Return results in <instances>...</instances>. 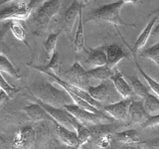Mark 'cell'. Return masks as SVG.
I'll list each match as a JSON object with an SVG mask.
<instances>
[{
	"label": "cell",
	"instance_id": "8",
	"mask_svg": "<svg viewBox=\"0 0 159 149\" xmlns=\"http://www.w3.org/2000/svg\"><path fill=\"white\" fill-rule=\"evenodd\" d=\"M31 13L32 11L29 8V2H13L8 7L0 11V22L6 21V20H11V21L13 20H17V21L26 20Z\"/></svg>",
	"mask_w": 159,
	"mask_h": 149
},
{
	"label": "cell",
	"instance_id": "43",
	"mask_svg": "<svg viewBox=\"0 0 159 149\" xmlns=\"http://www.w3.org/2000/svg\"><path fill=\"white\" fill-rule=\"evenodd\" d=\"M123 3H131V4H137L139 0H121Z\"/></svg>",
	"mask_w": 159,
	"mask_h": 149
},
{
	"label": "cell",
	"instance_id": "20",
	"mask_svg": "<svg viewBox=\"0 0 159 149\" xmlns=\"http://www.w3.org/2000/svg\"><path fill=\"white\" fill-rule=\"evenodd\" d=\"M156 21H157V16H155L148 22L146 27L143 29V31L140 33V35L138 36L135 43H134L133 51H140L141 49L144 48V46H145L146 43H147V40H148L149 36H150L151 33H152L153 26H154V24H155Z\"/></svg>",
	"mask_w": 159,
	"mask_h": 149
},
{
	"label": "cell",
	"instance_id": "16",
	"mask_svg": "<svg viewBox=\"0 0 159 149\" xmlns=\"http://www.w3.org/2000/svg\"><path fill=\"white\" fill-rule=\"evenodd\" d=\"M53 122L55 125H56V132L58 134V136L66 145H72V146L79 147V139H78V135L76 131L62 125V124H60L56 120H53Z\"/></svg>",
	"mask_w": 159,
	"mask_h": 149
},
{
	"label": "cell",
	"instance_id": "29",
	"mask_svg": "<svg viewBox=\"0 0 159 149\" xmlns=\"http://www.w3.org/2000/svg\"><path fill=\"white\" fill-rule=\"evenodd\" d=\"M132 55H133V57H134V61H135V66H136L137 70L139 71V73H140V74H141V76H142L144 79H145V81L147 82L149 88H150L152 89V91L156 93V96H157V97H159V84H158L157 82L154 81V79H153L152 78L149 77L148 74L143 71V69L140 67V65L138 64L137 60H136V56H135V54H134L133 51H132Z\"/></svg>",
	"mask_w": 159,
	"mask_h": 149
},
{
	"label": "cell",
	"instance_id": "9",
	"mask_svg": "<svg viewBox=\"0 0 159 149\" xmlns=\"http://www.w3.org/2000/svg\"><path fill=\"white\" fill-rule=\"evenodd\" d=\"M63 76L66 79V82L83 89L87 91L89 87L88 71L84 70L79 62H75L73 66L63 74Z\"/></svg>",
	"mask_w": 159,
	"mask_h": 149
},
{
	"label": "cell",
	"instance_id": "41",
	"mask_svg": "<svg viewBox=\"0 0 159 149\" xmlns=\"http://www.w3.org/2000/svg\"><path fill=\"white\" fill-rule=\"evenodd\" d=\"M20 1H25V0H1L0 2V6L5 4H8V3H13V2H20Z\"/></svg>",
	"mask_w": 159,
	"mask_h": 149
},
{
	"label": "cell",
	"instance_id": "25",
	"mask_svg": "<svg viewBox=\"0 0 159 149\" xmlns=\"http://www.w3.org/2000/svg\"><path fill=\"white\" fill-rule=\"evenodd\" d=\"M60 34H61V31L51 33L48 36L46 41L44 42V48H45V51H46V59L50 60L53 56V54L56 52L55 49H56V44H57Z\"/></svg>",
	"mask_w": 159,
	"mask_h": 149
},
{
	"label": "cell",
	"instance_id": "22",
	"mask_svg": "<svg viewBox=\"0 0 159 149\" xmlns=\"http://www.w3.org/2000/svg\"><path fill=\"white\" fill-rule=\"evenodd\" d=\"M114 138L117 142L124 144H138L140 142V137L135 129H126L120 132L116 133Z\"/></svg>",
	"mask_w": 159,
	"mask_h": 149
},
{
	"label": "cell",
	"instance_id": "45",
	"mask_svg": "<svg viewBox=\"0 0 159 149\" xmlns=\"http://www.w3.org/2000/svg\"><path fill=\"white\" fill-rule=\"evenodd\" d=\"M4 144H5V140H4V138H3L2 136H0V148H2Z\"/></svg>",
	"mask_w": 159,
	"mask_h": 149
},
{
	"label": "cell",
	"instance_id": "19",
	"mask_svg": "<svg viewBox=\"0 0 159 149\" xmlns=\"http://www.w3.org/2000/svg\"><path fill=\"white\" fill-rule=\"evenodd\" d=\"M74 47L75 51L77 53H81L84 51V22L83 16V9L81 10L79 15L77 32L74 40Z\"/></svg>",
	"mask_w": 159,
	"mask_h": 149
},
{
	"label": "cell",
	"instance_id": "37",
	"mask_svg": "<svg viewBox=\"0 0 159 149\" xmlns=\"http://www.w3.org/2000/svg\"><path fill=\"white\" fill-rule=\"evenodd\" d=\"M8 27H9V24H6L2 30H0V51H2V49H3L4 37H5V34H6V31L8 30Z\"/></svg>",
	"mask_w": 159,
	"mask_h": 149
},
{
	"label": "cell",
	"instance_id": "30",
	"mask_svg": "<svg viewBox=\"0 0 159 149\" xmlns=\"http://www.w3.org/2000/svg\"><path fill=\"white\" fill-rule=\"evenodd\" d=\"M9 28L15 38L18 39L19 41L26 43V33H25V30L21 23L17 21V20H13V21L9 23Z\"/></svg>",
	"mask_w": 159,
	"mask_h": 149
},
{
	"label": "cell",
	"instance_id": "34",
	"mask_svg": "<svg viewBox=\"0 0 159 149\" xmlns=\"http://www.w3.org/2000/svg\"><path fill=\"white\" fill-rule=\"evenodd\" d=\"M156 125H159V113L149 116V118L142 124L141 127L143 129H146V128L153 127V126H156Z\"/></svg>",
	"mask_w": 159,
	"mask_h": 149
},
{
	"label": "cell",
	"instance_id": "36",
	"mask_svg": "<svg viewBox=\"0 0 159 149\" xmlns=\"http://www.w3.org/2000/svg\"><path fill=\"white\" fill-rule=\"evenodd\" d=\"M46 1H47V0H30V1H29V8L31 9L32 12H35L39 7H41Z\"/></svg>",
	"mask_w": 159,
	"mask_h": 149
},
{
	"label": "cell",
	"instance_id": "44",
	"mask_svg": "<svg viewBox=\"0 0 159 149\" xmlns=\"http://www.w3.org/2000/svg\"><path fill=\"white\" fill-rule=\"evenodd\" d=\"M91 1H93V0H79V2L81 3L82 5H86V4H88L89 2H91Z\"/></svg>",
	"mask_w": 159,
	"mask_h": 149
},
{
	"label": "cell",
	"instance_id": "23",
	"mask_svg": "<svg viewBox=\"0 0 159 149\" xmlns=\"http://www.w3.org/2000/svg\"><path fill=\"white\" fill-rule=\"evenodd\" d=\"M29 67H31L32 69L37 70L39 72H43V71H47V72H51L53 74H56L59 70V66H60V55L59 53L56 51L53 56L50 59V62L46 66H34V65L28 64Z\"/></svg>",
	"mask_w": 159,
	"mask_h": 149
},
{
	"label": "cell",
	"instance_id": "24",
	"mask_svg": "<svg viewBox=\"0 0 159 149\" xmlns=\"http://www.w3.org/2000/svg\"><path fill=\"white\" fill-rule=\"evenodd\" d=\"M142 101L146 111L150 115L159 113V97L149 93L145 97L142 98Z\"/></svg>",
	"mask_w": 159,
	"mask_h": 149
},
{
	"label": "cell",
	"instance_id": "38",
	"mask_svg": "<svg viewBox=\"0 0 159 149\" xmlns=\"http://www.w3.org/2000/svg\"><path fill=\"white\" fill-rule=\"evenodd\" d=\"M9 96L5 93L4 91H2V89H0V106H2L3 103L6 102L8 99H9Z\"/></svg>",
	"mask_w": 159,
	"mask_h": 149
},
{
	"label": "cell",
	"instance_id": "7",
	"mask_svg": "<svg viewBox=\"0 0 159 149\" xmlns=\"http://www.w3.org/2000/svg\"><path fill=\"white\" fill-rule=\"evenodd\" d=\"M42 73H44L45 74H47V76H49L50 78H52L54 81L56 82L59 84V86H61L68 93H74V94H76L77 97L84 99V101H86L87 102H89V104H92L93 106H94L96 108L99 109V111H101L102 108H103L102 104L99 102L96 101V99H94L93 97H92L91 94H89L88 93V91H86V89H83V88H79V87L74 86V84H69L68 82L64 81V79H62L61 78H59L56 74H53L51 72H47V71H43Z\"/></svg>",
	"mask_w": 159,
	"mask_h": 149
},
{
	"label": "cell",
	"instance_id": "12",
	"mask_svg": "<svg viewBox=\"0 0 159 149\" xmlns=\"http://www.w3.org/2000/svg\"><path fill=\"white\" fill-rule=\"evenodd\" d=\"M128 116L130 118V123H138L142 125L150 116L145 107H144L143 101H133L130 103L128 111Z\"/></svg>",
	"mask_w": 159,
	"mask_h": 149
},
{
	"label": "cell",
	"instance_id": "1",
	"mask_svg": "<svg viewBox=\"0 0 159 149\" xmlns=\"http://www.w3.org/2000/svg\"><path fill=\"white\" fill-rule=\"evenodd\" d=\"M29 93L44 103L55 107H64L66 104L73 103V99L65 89H59L54 84L46 82L33 84L31 88H29Z\"/></svg>",
	"mask_w": 159,
	"mask_h": 149
},
{
	"label": "cell",
	"instance_id": "3",
	"mask_svg": "<svg viewBox=\"0 0 159 149\" xmlns=\"http://www.w3.org/2000/svg\"><path fill=\"white\" fill-rule=\"evenodd\" d=\"M62 3L63 0H47L34 12L33 21L36 24L37 33H41L47 28L50 21L59 13Z\"/></svg>",
	"mask_w": 159,
	"mask_h": 149
},
{
	"label": "cell",
	"instance_id": "4",
	"mask_svg": "<svg viewBox=\"0 0 159 149\" xmlns=\"http://www.w3.org/2000/svg\"><path fill=\"white\" fill-rule=\"evenodd\" d=\"M87 91L91 94L92 97L99 102L102 104H109L121 101V96L117 93L111 79H107V81H102L101 84L97 87L89 86Z\"/></svg>",
	"mask_w": 159,
	"mask_h": 149
},
{
	"label": "cell",
	"instance_id": "26",
	"mask_svg": "<svg viewBox=\"0 0 159 149\" xmlns=\"http://www.w3.org/2000/svg\"><path fill=\"white\" fill-rule=\"evenodd\" d=\"M0 72L8 74L11 77L16 78L18 79H20L19 72L14 68V66L11 64V62L8 60V58L6 56H4V55H2V54H0Z\"/></svg>",
	"mask_w": 159,
	"mask_h": 149
},
{
	"label": "cell",
	"instance_id": "35",
	"mask_svg": "<svg viewBox=\"0 0 159 149\" xmlns=\"http://www.w3.org/2000/svg\"><path fill=\"white\" fill-rule=\"evenodd\" d=\"M139 145H144L147 149H159V138L147 139V140L140 141Z\"/></svg>",
	"mask_w": 159,
	"mask_h": 149
},
{
	"label": "cell",
	"instance_id": "21",
	"mask_svg": "<svg viewBox=\"0 0 159 149\" xmlns=\"http://www.w3.org/2000/svg\"><path fill=\"white\" fill-rule=\"evenodd\" d=\"M114 73V70L109 68L107 65H104L102 67L93 68L88 71V76L89 79H98V81H107L111 78V76Z\"/></svg>",
	"mask_w": 159,
	"mask_h": 149
},
{
	"label": "cell",
	"instance_id": "31",
	"mask_svg": "<svg viewBox=\"0 0 159 149\" xmlns=\"http://www.w3.org/2000/svg\"><path fill=\"white\" fill-rule=\"evenodd\" d=\"M76 132L79 139V147L84 146L92 138V133L89 128L87 125H84V124L80 125V127L76 129Z\"/></svg>",
	"mask_w": 159,
	"mask_h": 149
},
{
	"label": "cell",
	"instance_id": "10",
	"mask_svg": "<svg viewBox=\"0 0 159 149\" xmlns=\"http://www.w3.org/2000/svg\"><path fill=\"white\" fill-rule=\"evenodd\" d=\"M36 140V131L31 125L24 126L17 131L13 140L12 149H30Z\"/></svg>",
	"mask_w": 159,
	"mask_h": 149
},
{
	"label": "cell",
	"instance_id": "42",
	"mask_svg": "<svg viewBox=\"0 0 159 149\" xmlns=\"http://www.w3.org/2000/svg\"><path fill=\"white\" fill-rule=\"evenodd\" d=\"M61 149H81L80 147H78V146H72V145H66L65 144L64 146H62L61 147Z\"/></svg>",
	"mask_w": 159,
	"mask_h": 149
},
{
	"label": "cell",
	"instance_id": "18",
	"mask_svg": "<svg viewBox=\"0 0 159 149\" xmlns=\"http://www.w3.org/2000/svg\"><path fill=\"white\" fill-rule=\"evenodd\" d=\"M24 111L27 115L34 121H41V120H51L53 122V117L40 106L39 103H31L24 107Z\"/></svg>",
	"mask_w": 159,
	"mask_h": 149
},
{
	"label": "cell",
	"instance_id": "11",
	"mask_svg": "<svg viewBox=\"0 0 159 149\" xmlns=\"http://www.w3.org/2000/svg\"><path fill=\"white\" fill-rule=\"evenodd\" d=\"M132 98H123L121 101L106 104L103 106V111L107 112L114 120H124L128 116V111Z\"/></svg>",
	"mask_w": 159,
	"mask_h": 149
},
{
	"label": "cell",
	"instance_id": "27",
	"mask_svg": "<svg viewBox=\"0 0 159 149\" xmlns=\"http://www.w3.org/2000/svg\"><path fill=\"white\" fill-rule=\"evenodd\" d=\"M139 52H140L141 57L151 60L159 66V42L149 48H143Z\"/></svg>",
	"mask_w": 159,
	"mask_h": 149
},
{
	"label": "cell",
	"instance_id": "13",
	"mask_svg": "<svg viewBox=\"0 0 159 149\" xmlns=\"http://www.w3.org/2000/svg\"><path fill=\"white\" fill-rule=\"evenodd\" d=\"M111 79L113 83L114 88H116L117 93L120 94L122 98H131L133 94L135 93L132 87L125 81L123 74L120 72H118L117 70H114V73Z\"/></svg>",
	"mask_w": 159,
	"mask_h": 149
},
{
	"label": "cell",
	"instance_id": "46",
	"mask_svg": "<svg viewBox=\"0 0 159 149\" xmlns=\"http://www.w3.org/2000/svg\"><path fill=\"white\" fill-rule=\"evenodd\" d=\"M84 149H89V148H84Z\"/></svg>",
	"mask_w": 159,
	"mask_h": 149
},
{
	"label": "cell",
	"instance_id": "14",
	"mask_svg": "<svg viewBox=\"0 0 159 149\" xmlns=\"http://www.w3.org/2000/svg\"><path fill=\"white\" fill-rule=\"evenodd\" d=\"M107 58V66L113 69L118 64L119 61L127 57V54L124 52L122 47L118 44H109L104 46Z\"/></svg>",
	"mask_w": 159,
	"mask_h": 149
},
{
	"label": "cell",
	"instance_id": "40",
	"mask_svg": "<svg viewBox=\"0 0 159 149\" xmlns=\"http://www.w3.org/2000/svg\"><path fill=\"white\" fill-rule=\"evenodd\" d=\"M151 35H152L153 38H159V24L152 30Z\"/></svg>",
	"mask_w": 159,
	"mask_h": 149
},
{
	"label": "cell",
	"instance_id": "15",
	"mask_svg": "<svg viewBox=\"0 0 159 149\" xmlns=\"http://www.w3.org/2000/svg\"><path fill=\"white\" fill-rule=\"evenodd\" d=\"M84 5H82L79 2V0H74L71 3V5L67 9V11L65 12L64 15V22H65V27L67 28L69 32H72L74 28V25L76 23V20L79 19V15L81 10L83 9Z\"/></svg>",
	"mask_w": 159,
	"mask_h": 149
},
{
	"label": "cell",
	"instance_id": "2",
	"mask_svg": "<svg viewBox=\"0 0 159 149\" xmlns=\"http://www.w3.org/2000/svg\"><path fill=\"white\" fill-rule=\"evenodd\" d=\"M123 4L124 3L121 0H118V1H116L113 3L102 5V6L93 10L88 16L87 20H93V21L97 22H107L114 25V26L121 25V26L134 27L133 24L124 22L121 19L120 15H119V11H120Z\"/></svg>",
	"mask_w": 159,
	"mask_h": 149
},
{
	"label": "cell",
	"instance_id": "39",
	"mask_svg": "<svg viewBox=\"0 0 159 149\" xmlns=\"http://www.w3.org/2000/svg\"><path fill=\"white\" fill-rule=\"evenodd\" d=\"M120 149H143L139 144L137 145H133V144H124Z\"/></svg>",
	"mask_w": 159,
	"mask_h": 149
},
{
	"label": "cell",
	"instance_id": "32",
	"mask_svg": "<svg viewBox=\"0 0 159 149\" xmlns=\"http://www.w3.org/2000/svg\"><path fill=\"white\" fill-rule=\"evenodd\" d=\"M111 139H112L111 132H103L94 137V141H96V144L98 148L106 149L109 146V144L111 142Z\"/></svg>",
	"mask_w": 159,
	"mask_h": 149
},
{
	"label": "cell",
	"instance_id": "5",
	"mask_svg": "<svg viewBox=\"0 0 159 149\" xmlns=\"http://www.w3.org/2000/svg\"><path fill=\"white\" fill-rule=\"evenodd\" d=\"M64 108L67 109L70 113H72L80 122L87 126L94 125V124H103V122H112L114 120L113 118L108 117L103 112L94 113L79 107L75 103L66 104L64 106Z\"/></svg>",
	"mask_w": 159,
	"mask_h": 149
},
{
	"label": "cell",
	"instance_id": "33",
	"mask_svg": "<svg viewBox=\"0 0 159 149\" xmlns=\"http://www.w3.org/2000/svg\"><path fill=\"white\" fill-rule=\"evenodd\" d=\"M0 89H2L5 93H6L9 97H12L14 93H18L20 89L19 88H14L13 86H11L8 82L5 81V79L3 78V76L0 73Z\"/></svg>",
	"mask_w": 159,
	"mask_h": 149
},
{
	"label": "cell",
	"instance_id": "28",
	"mask_svg": "<svg viewBox=\"0 0 159 149\" xmlns=\"http://www.w3.org/2000/svg\"><path fill=\"white\" fill-rule=\"evenodd\" d=\"M129 82H130V86L132 87L134 93L140 97L141 99L145 97L147 94L149 93V91L144 84L139 81V79L135 77H129L128 78Z\"/></svg>",
	"mask_w": 159,
	"mask_h": 149
},
{
	"label": "cell",
	"instance_id": "6",
	"mask_svg": "<svg viewBox=\"0 0 159 149\" xmlns=\"http://www.w3.org/2000/svg\"><path fill=\"white\" fill-rule=\"evenodd\" d=\"M33 101H35L37 103H39L45 111H46L50 115L53 117L54 120H56L62 125L68 127L69 129L76 131V129L80 127V125H82L83 123L80 122L78 119L75 117L72 113H70L67 109H65L64 107H55L52 106H49L47 103H44L40 99L32 97Z\"/></svg>",
	"mask_w": 159,
	"mask_h": 149
},
{
	"label": "cell",
	"instance_id": "17",
	"mask_svg": "<svg viewBox=\"0 0 159 149\" xmlns=\"http://www.w3.org/2000/svg\"><path fill=\"white\" fill-rule=\"evenodd\" d=\"M86 63L93 68L102 67L107 64V58L104 46L97 49H91L89 51V57L86 60ZM92 68V69H93Z\"/></svg>",
	"mask_w": 159,
	"mask_h": 149
}]
</instances>
